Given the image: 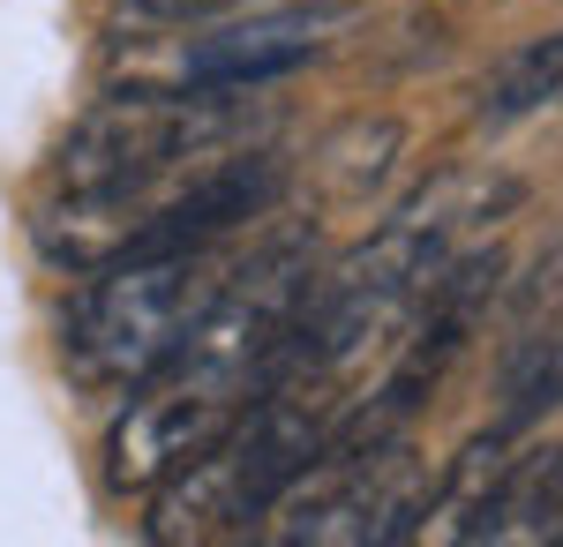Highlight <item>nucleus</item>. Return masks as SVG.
Returning <instances> with one entry per match:
<instances>
[{
	"mask_svg": "<svg viewBox=\"0 0 563 547\" xmlns=\"http://www.w3.org/2000/svg\"><path fill=\"white\" fill-rule=\"evenodd\" d=\"M249 135L256 121L233 90H129L60 143L31 233L53 263L98 270L129 255L180 188L249 150Z\"/></svg>",
	"mask_w": 563,
	"mask_h": 547,
	"instance_id": "1",
	"label": "nucleus"
},
{
	"mask_svg": "<svg viewBox=\"0 0 563 547\" xmlns=\"http://www.w3.org/2000/svg\"><path fill=\"white\" fill-rule=\"evenodd\" d=\"M308 286H316V270H308L301 241L249 248V263L233 270L218 308L135 382V405L121 413L113 443H106V480L113 488H158L166 472L203 458L271 390L286 345H294Z\"/></svg>",
	"mask_w": 563,
	"mask_h": 547,
	"instance_id": "2",
	"label": "nucleus"
},
{
	"mask_svg": "<svg viewBox=\"0 0 563 547\" xmlns=\"http://www.w3.org/2000/svg\"><path fill=\"white\" fill-rule=\"evenodd\" d=\"M249 255L241 248H174V255H121L98 263V286L76 293V308L60 315V360L68 376L90 390H135L180 337L218 308V293L233 286Z\"/></svg>",
	"mask_w": 563,
	"mask_h": 547,
	"instance_id": "3",
	"label": "nucleus"
},
{
	"mask_svg": "<svg viewBox=\"0 0 563 547\" xmlns=\"http://www.w3.org/2000/svg\"><path fill=\"white\" fill-rule=\"evenodd\" d=\"M429 465L398 435H331L316 465L278 495V540H331V547H390L429 525Z\"/></svg>",
	"mask_w": 563,
	"mask_h": 547,
	"instance_id": "4",
	"label": "nucleus"
},
{
	"mask_svg": "<svg viewBox=\"0 0 563 547\" xmlns=\"http://www.w3.org/2000/svg\"><path fill=\"white\" fill-rule=\"evenodd\" d=\"M346 23V8H301V15H249L225 23L211 38H188L174 53V83L180 90H249L263 76H286L323 53V38Z\"/></svg>",
	"mask_w": 563,
	"mask_h": 547,
	"instance_id": "5",
	"label": "nucleus"
},
{
	"mask_svg": "<svg viewBox=\"0 0 563 547\" xmlns=\"http://www.w3.org/2000/svg\"><path fill=\"white\" fill-rule=\"evenodd\" d=\"M474 540H563V450H533V458L504 465Z\"/></svg>",
	"mask_w": 563,
	"mask_h": 547,
	"instance_id": "6",
	"label": "nucleus"
},
{
	"mask_svg": "<svg viewBox=\"0 0 563 547\" xmlns=\"http://www.w3.org/2000/svg\"><path fill=\"white\" fill-rule=\"evenodd\" d=\"M563 98V31L541 45H526V53H511L496 76H488V90H481V121L504 127L519 121V113H533V105H556Z\"/></svg>",
	"mask_w": 563,
	"mask_h": 547,
	"instance_id": "7",
	"label": "nucleus"
},
{
	"mask_svg": "<svg viewBox=\"0 0 563 547\" xmlns=\"http://www.w3.org/2000/svg\"><path fill=\"white\" fill-rule=\"evenodd\" d=\"M556 405H563V315L541 337H526V353L504 376V435L541 421V413H556Z\"/></svg>",
	"mask_w": 563,
	"mask_h": 547,
	"instance_id": "8",
	"label": "nucleus"
},
{
	"mask_svg": "<svg viewBox=\"0 0 563 547\" xmlns=\"http://www.w3.org/2000/svg\"><path fill=\"white\" fill-rule=\"evenodd\" d=\"M135 15H151V23H203V15H225V8H241V0H129Z\"/></svg>",
	"mask_w": 563,
	"mask_h": 547,
	"instance_id": "9",
	"label": "nucleus"
}]
</instances>
